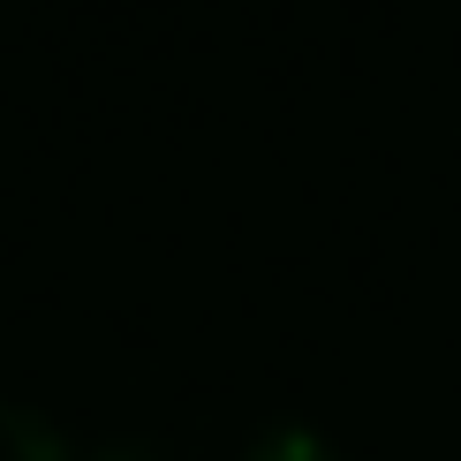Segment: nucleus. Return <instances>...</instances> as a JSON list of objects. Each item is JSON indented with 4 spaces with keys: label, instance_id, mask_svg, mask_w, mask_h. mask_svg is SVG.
Returning <instances> with one entry per match:
<instances>
[{
    "label": "nucleus",
    "instance_id": "f257e3e1",
    "mask_svg": "<svg viewBox=\"0 0 461 461\" xmlns=\"http://www.w3.org/2000/svg\"><path fill=\"white\" fill-rule=\"evenodd\" d=\"M258 461H325V454L311 447V438H273V447H265Z\"/></svg>",
    "mask_w": 461,
    "mask_h": 461
}]
</instances>
